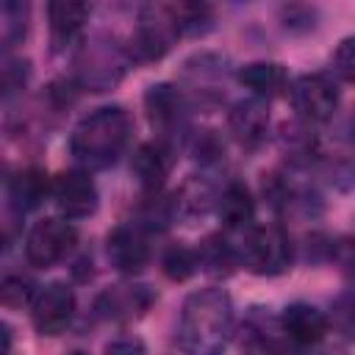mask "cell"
Wrapping results in <instances>:
<instances>
[{
	"label": "cell",
	"mask_w": 355,
	"mask_h": 355,
	"mask_svg": "<svg viewBox=\"0 0 355 355\" xmlns=\"http://www.w3.org/2000/svg\"><path fill=\"white\" fill-rule=\"evenodd\" d=\"M233 324L230 294L219 286H205L183 300L175 324V344L183 355H222L236 336Z\"/></svg>",
	"instance_id": "1"
},
{
	"label": "cell",
	"mask_w": 355,
	"mask_h": 355,
	"mask_svg": "<svg viewBox=\"0 0 355 355\" xmlns=\"http://www.w3.org/2000/svg\"><path fill=\"white\" fill-rule=\"evenodd\" d=\"M133 139V116L125 105H100L78 119L69 133V155L86 172L114 166Z\"/></svg>",
	"instance_id": "2"
},
{
	"label": "cell",
	"mask_w": 355,
	"mask_h": 355,
	"mask_svg": "<svg viewBox=\"0 0 355 355\" xmlns=\"http://www.w3.org/2000/svg\"><path fill=\"white\" fill-rule=\"evenodd\" d=\"M133 67L128 42L108 31H97L83 36V42L72 53V80L89 92H108Z\"/></svg>",
	"instance_id": "3"
},
{
	"label": "cell",
	"mask_w": 355,
	"mask_h": 355,
	"mask_svg": "<svg viewBox=\"0 0 355 355\" xmlns=\"http://www.w3.org/2000/svg\"><path fill=\"white\" fill-rule=\"evenodd\" d=\"M239 261L244 269L261 277H275L283 275L291 266L294 247L280 222H255L247 230L239 233L236 241Z\"/></svg>",
	"instance_id": "4"
},
{
	"label": "cell",
	"mask_w": 355,
	"mask_h": 355,
	"mask_svg": "<svg viewBox=\"0 0 355 355\" xmlns=\"http://www.w3.org/2000/svg\"><path fill=\"white\" fill-rule=\"evenodd\" d=\"M144 111L150 119V128L155 130V141L172 147L178 153L180 144L189 141L191 128H189V111L191 100L186 97L180 83H153L144 92Z\"/></svg>",
	"instance_id": "5"
},
{
	"label": "cell",
	"mask_w": 355,
	"mask_h": 355,
	"mask_svg": "<svg viewBox=\"0 0 355 355\" xmlns=\"http://www.w3.org/2000/svg\"><path fill=\"white\" fill-rule=\"evenodd\" d=\"M178 39H180V31H178L172 6L169 3L144 6L128 39V50H130L133 64H150V61L164 58Z\"/></svg>",
	"instance_id": "6"
},
{
	"label": "cell",
	"mask_w": 355,
	"mask_h": 355,
	"mask_svg": "<svg viewBox=\"0 0 355 355\" xmlns=\"http://www.w3.org/2000/svg\"><path fill=\"white\" fill-rule=\"evenodd\" d=\"M78 227L67 216H44L31 225L25 236V261L36 269H50L72 255Z\"/></svg>",
	"instance_id": "7"
},
{
	"label": "cell",
	"mask_w": 355,
	"mask_h": 355,
	"mask_svg": "<svg viewBox=\"0 0 355 355\" xmlns=\"http://www.w3.org/2000/svg\"><path fill=\"white\" fill-rule=\"evenodd\" d=\"M338 83L327 72H305L291 80L288 86V103L297 111V119L308 125H319L336 116L338 111Z\"/></svg>",
	"instance_id": "8"
},
{
	"label": "cell",
	"mask_w": 355,
	"mask_h": 355,
	"mask_svg": "<svg viewBox=\"0 0 355 355\" xmlns=\"http://www.w3.org/2000/svg\"><path fill=\"white\" fill-rule=\"evenodd\" d=\"M230 75V61L219 53H194L191 58L183 61L180 69V80H183V92L186 97L194 103H219L222 100V86Z\"/></svg>",
	"instance_id": "9"
},
{
	"label": "cell",
	"mask_w": 355,
	"mask_h": 355,
	"mask_svg": "<svg viewBox=\"0 0 355 355\" xmlns=\"http://www.w3.org/2000/svg\"><path fill=\"white\" fill-rule=\"evenodd\" d=\"M75 319V291L64 280L42 286L31 302V322L39 336H61Z\"/></svg>",
	"instance_id": "10"
},
{
	"label": "cell",
	"mask_w": 355,
	"mask_h": 355,
	"mask_svg": "<svg viewBox=\"0 0 355 355\" xmlns=\"http://www.w3.org/2000/svg\"><path fill=\"white\" fill-rule=\"evenodd\" d=\"M105 258L119 275H139L153 258L150 233L141 230L136 222H122L111 227L105 236Z\"/></svg>",
	"instance_id": "11"
},
{
	"label": "cell",
	"mask_w": 355,
	"mask_h": 355,
	"mask_svg": "<svg viewBox=\"0 0 355 355\" xmlns=\"http://www.w3.org/2000/svg\"><path fill=\"white\" fill-rule=\"evenodd\" d=\"M53 200L67 219H86L100 205V191L92 180V172L75 166L53 178Z\"/></svg>",
	"instance_id": "12"
},
{
	"label": "cell",
	"mask_w": 355,
	"mask_h": 355,
	"mask_svg": "<svg viewBox=\"0 0 355 355\" xmlns=\"http://www.w3.org/2000/svg\"><path fill=\"white\" fill-rule=\"evenodd\" d=\"M155 291L144 283H114L94 300V313L108 322H133L150 311Z\"/></svg>",
	"instance_id": "13"
},
{
	"label": "cell",
	"mask_w": 355,
	"mask_h": 355,
	"mask_svg": "<svg viewBox=\"0 0 355 355\" xmlns=\"http://www.w3.org/2000/svg\"><path fill=\"white\" fill-rule=\"evenodd\" d=\"M92 17V6L80 0H53L47 3V31L53 53H64L78 47L86 36V22Z\"/></svg>",
	"instance_id": "14"
},
{
	"label": "cell",
	"mask_w": 355,
	"mask_h": 355,
	"mask_svg": "<svg viewBox=\"0 0 355 355\" xmlns=\"http://www.w3.org/2000/svg\"><path fill=\"white\" fill-rule=\"evenodd\" d=\"M227 130L244 150H258L269 136V103L258 97L236 100L227 111Z\"/></svg>",
	"instance_id": "15"
},
{
	"label": "cell",
	"mask_w": 355,
	"mask_h": 355,
	"mask_svg": "<svg viewBox=\"0 0 355 355\" xmlns=\"http://www.w3.org/2000/svg\"><path fill=\"white\" fill-rule=\"evenodd\" d=\"M47 197H53V178L39 166H25L6 178V202L14 216L36 211Z\"/></svg>",
	"instance_id": "16"
},
{
	"label": "cell",
	"mask_w": 355,
	"mask_h": 355,
	"mask_svg": "<svg viewBox=\"0 0 355 355\" xmlns=\"http://www.w3.org/2000/svg\"><path fill=\"white\" fill-rule=\"evenodd\" d=\"M175 161V150L161 144V141H144L136 147L133 161H130V175L139 186L141 194H155L164 191V183L169 178Z\"/></svg>",
	"instance_id": "17"
},
{
	"label": "cell",
	"mask_w": 355,
	"mask_h": 355,
	"mask_svg": "<svg viewBox=\"0 0 355 355\" xmlns=\"http://www.w3.org/2000/svg\"><path fill=\"white\" fill-rule=\"evenodd\" d=\"M283 336L297 347H313L330 333L327 313L311 302H291L280 313Z\"/></svg>",
	"instance_id": "18"
},
{
	"label": "cell",
	"mask_w": 355,
	"mask_h": 355,
	"mask_svg": "<svg viewBox=\"0 0 355 355\" xmlns=\"http://www.w3.org/2000/svg\"><path fill=\"white\" fill-rule=\"evenodd\" d=\"M277 147L291 169H308L322 158V139L302 119H291L277 128Z\"/></svg>",
	"instance_id": "19"
},
{
	"label": "cell",
	"mask_w": 355,
	"mask_h": 355,
	"mask_svg": "<svg viewBox=\"0 0 355 355\" xmlns=\"http://www.w3.org/2000/svg\"><path fill=\"white\" fill-rule=\"evenodd\" d=\"M236 336L241 355H269L272 347L283 338L280 316L269 313V308H250Z\"/></svg>",
	"instance_id": "20"
},
{
	"label": "cell",
	"mask_w": 355,
	"mask_h": 355,
	"mask_svg": "<svg viewBox=\"0 0 355 355\" xmlns=\"http://www.w3.org/2000/svg\"><path fill=\"white\" fill-rule=\"evenodd\" d=\"M236 80L250 92V97H258L263 103L288 94V72L277 61H250L236 69Z\"/></svg>",
	"instance_id": "21"
},
{
	"label": "cell",
	"mask_w": 355,
	"mask_h": 355,
	"mask_svg": "<svg viewBox=\"0 0 355 355\" xmlns=\"http://www.w3.org/2000/svg\"><path fill=\"white\" fill-rule=\"evenodd\" d=\"M216 216L227 230H247L255 225V197L241 180H227L216 197Z\"/></svg>",
	"instance_id": "22"
},
{
	"label": "cell",
	"mask_w": 355,
	"mask_h": 355,
	"mask_svg": "<svg viewBox=\"0 0 355 355\" xmlns=\"http://www.w3.org/2000/svg\"><path fill=\"white\" fill-rule=\"evenodd\" d=\"M197 258H200V272L214 275V277H230L241 261L236 244L225 233H211L197 244Z\"/></svg>",
	"instance_id": "23"
},
{
	"label": "cell",
	"mask_w": 355,
	"mask_h": 355,
	"mask_svg": "<svg viewBox=\"0 0 355 355\" xmlns=\"http://www.w3.org/2000/svg\"><path fill=\"white\" fill-rule=\"evenodd\" d=\"M28 22H31V6L28 3L3 0V6H0V44H3L6 55H11V50L25 42Z\"/></svg>",
	"instance_id": "24"
},
{
	"label": "cell",
	"mask_w": 355,
	"mask_h": 355,
	"mask_svg": "<svg viewBox=\"0 0 355 355\" xmlns=\"http://www.w3.org/2000/svg\"><path fill=\"white\" fill-rule=\"evenodd\" d=\"M178 208L180 214L186 216H197V214H205V211H216V197H219V189L208 180V178H191L186 180L178 191Z\"/></svg>",
	"instance_id": "25"
},
{
	"label": "cell",
	"mask_w": 355,
	"mask_h": 355,
	"mask_svg": "<svg viewBox=\"0 0 355 355\" xmlns=\"http://www.w3.org/2000/svg\"><path fill=\"white\" fill-rule=\"evenodd\" d=\"M180 36H205L214 28V8L205 3H169Z\"/></svg>",
	"instance_id": "26"
},
{
	"label": "cell",
	"mask_w": 355,
	"mask_h": 355,
	"mask_svg": "<svg viewBox=\"0 0 355 355\" xmlns=\"http://www.w3.org/2000/svg\"><path fill=\"white\" fill-rule=\"evenodd\" d=\"M161 269L169 280L175 283H183L189 280L191 275L200 272V258H197V247H189V244H169L161 255Z\"/></svg>",
	"instance_id": "27"
},
{
	"label": "cell",
	"mask_w": 355,
	"mask_h": 355,
	"mask_svg": "<svg viewBox=\"0 0 355 355\" xmlns=\"http://www.w3.org/2000/svg\"><path fill=\"white\" fill-rule=\"evenodd\" d=\"M327 322H330V330H333L338 338L355 341V288L341 291V294L330 302Z\"/></svg>",
	"instance_id": "28"
},
{
	"label": "cell",
	"mask_w": 355,
	"mask_h": 355,
	"mask_svg": "<svg viewBox=\"0 0 355 355\" xmlns=\"http://www.w3.org/2000/svg\"><path fill=\"white\" fill-rule=\"evenodd\" d=\"M186 144L200 166H216L225 158V141L216 130H191Z\"/></svg>",
	"instance_id": "29"
},
{
	"label": "cell",
	"mask_w": 355,
	"mask_h": 355,
	"mask_svg": "<svg viewBox=\"0 0 355 355\" xmlns=\"http://www.w3.org/2000/svg\"><path fill=\"white\" fill-rule=\"evenodd\" d=\"M36 286L28 275L22 272H6L3 275V283H0V297H3V305L6 308H22V305H31L33 297H36Z\"/></svg>",
	"instance_id": "30"
},
{
	"label": "cell",
	"mask_w": 355,
	"mask_h": 355,
	"mask_svg": "<svg viewBox=\"0 0 355 355\" xmlns=\"http://www.w3.org/2000/svg\"><path fill=\"white\" fill-rule=\"evenodd\" d=\"M31 80V61L22 55H6L3 61V100L8 103L14 94H22Z\"/></svg>",
	"instance_id": "31"
},
{
	"label": "cell",
	"mask_w": 355,
	"mask_h": 355,
	"mask_svg": "<svg viewBox=\"0 0 355 355\" xmlns=\"http://www.w3.org/2000/svg\"><path fill=\"white\" fill-rule=\"evenodd\" d=\"M280 22L291 33H308V31L316 28V8L313 6H300V3L280 6Z\"/></svg>",
	"instance_id": "32"
},
{
	"label": "cell",
	"mask_w": 355,
	"mask_h": 355,
	"mask_svg": "<svg viewBox=\"0 0 355 355\" xmlns=\"http://www.w3.org/2000/svg\"><path fill=\"white\" fill-rule=\"evenodd\" d=\"M333 72L355 83V36H344L333 50Z\"/></svg>",
	"instance_id": "33"
},
{
	"label": "cell",
	"mask_w": 355,
	"mask_h": 355,
	"mask_svg": "<svg viewBox=\"0 0 355 355\" xmlns=\"http://www.w3.org/2000/svg\"><path fill=\"white\" fill-rule=\"evenodd\" d=\"M103 355H147V347L139 336L125 333V336H116V338L105 341Z\"/></svg>",
	"instance_id": "34"
},
{
	"label": "cell",
	"mask_w": 355,
	"mask_h": 355,
	"mask_svg": "<svg viewBox=\"0 0 355 355\" xmlns=\"http://www.w3.org/2000/svg\"><path fill=\"white\" fill-rule=\"evenodd\" d=\"M333 255L338 258V263L344 266V275L347 280L352 283L355 288V239H341L333 244Z\"/></svg>",
	"instance_id": "35"
},
{
	"label": "cell",
	"mask_w": 355,
	"mask_h": 355,
	"mask_svg": "<svg viewBox=\"0 0 355 355\" xmlns=\"http://www.w3.org/2000/svg\"><path fill=\"white\" fill-rule=\"evenodd\" d=\"M269 355H302V347H297V344H291L286 336L272 347V352Z\"/></svg>",
	"instance_id": "36"
},
{
	"label": "cell",
	"mask_w": 355,
	"mask_h": 355,
	"mask_svg": "<svg viewBox=\"0 0 355 355\" xmlns=\"http://www.w3.org/2000/svg\"><path fill=\"white\" fill-rule=\"evenodd\" d=\"M67 355H89V352H83V349H72V352H67Z\"/></svg>",
	"instance_id": "37"
}]
</instances>
